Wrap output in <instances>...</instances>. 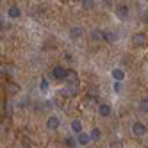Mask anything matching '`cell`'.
Instances as JSON below:
<instances>
[{
	"label": "cell",
	"mask_w": 148,
	"mask_h": 148,
	"mask_svg": "<svg viewBox=\"0 0 148 148\" xmlns=\"http://www.w3.org/2000/svg\"><path fill=\"white\" fill-rule=\"evenodd\" d=\"M64 143H66V146L68 148H77V137L75 136H66V139H64Z\"/></svg>",
	"instance_id": "obj_13"
},
{
	"label": "cell",
	"mask_w": 148,
	"mask_h": 148,
	"mask_svg": "<svg viewBox=\"0 0 148 148\" xmlns=\"http://www.w3.org/2000/svg\"><path fill=\"white\" fill-rule=\"evenodd\" d=\"M139 111H141L143 114H148V98H143V100L139 102Z\"/></svg>",
	"instance_id": "obj_16"
},
{
	"label": "cell",
	"mask_w": 148,
	"mask_h": 148,
	"mask_svg": "<svg viewBox=\"0 0 148 148\" xmlns=\"http://www.w3.org/2000/svg\"><path fill=\"white\" fill-rule=\"evenodd\" d=\"M132 45L134 47H145L146 45V34L145 32H136L132 36Z\"/></svg>",
	"instance_id": "obj_5"
},
{
	"label": "cell",
	"mask_w": 148,
	"mask_h": 148,
	"mask_svg": "<svg viewBox=\"0 0 148 148\" xmlns=\"http://www.w3.org/2000/svg\"><path fill=\"white\" fill-rule=\"evenodd\" d=\"M82 7H84V9H91V7H95V2H93V0H88V2H82Z\"/></svg>",
	"instance_id": "obj_18"
},
{
	"label": "cell",
	"mask_w": 148,
	"mask_h": 148,
	"mask_svg": "<svg viewBox=\"0 0 148 148\" xmlns=\"http://www.w3.org/2000/svg\"><path fill=\"white\" fill-rule=\"evenodd\" d=\"M146 59H148V56H146Z\"/></svg>",
	"instance_id": "obj_25"
},
{
	"label": "cell",
	"mask_w": 148,
	"mask_h": 148,
	"mask_svg": "<svg viewBox=\"0 0 148 148\" xmlns=\"http://www.w3.org/2000/svg\"><path fill=\"white\" fill-rule=\"evenodd\" d=\"M112 88H114L116 93H120V91H121V82H114V86H112Z\"/></svg>",
	"instance_id": "obj_19"
},
{
	"label": "cell",
	"mask_w": 148,
	"mask_h": 148,
	"mask_svg": "<svg viewBox=\"0 0 148 148\" xmlns=\"http://www.w3.org/2000/svg\"><path fill=\"white\" fill-rule=\"evenodd\" d=\"M111 75H112V80H114V82H123V80H125V70L114 68V70L111 71Z\"/></svg>",
	"instance_id": "obj_9"
},
{
	"label": "cell",
	"mask_w": 148,
	"mask_h": 148,
	"mask_svg": "<svg viewBox=\"0 0 148 148\" xmlns=\"http://www.w3.org/2000/svg\"><path fill=\"white\" fill-rule=\"evenodd\" d=\"M109 148H116V146H109Z\"/></svg>",
	"instance_id": "obj_23"
},
{
	"label": "cell",
	"mask_w": 148,
	"mask_h": 148,
	"mask_svg": "<svg viewBox=\"0 0 148 148\" xmlns=\"http://www.w3.org/2000/svg\"><path fill=\"white\" fill-rule=\"evenodd\" d=\"M114 14H116V18H120V20H127L129 14H130L129 4H118V5L114 7Z\"/></svg>",
	"instance_id": "obj_1"
},
{
	"label": "cell",
	"mask_w": 148,
	"mask_h": 148,
	"mask_svg": "<svg viewBox=\"0 0 148 148\" xmlns=\"http://www.w3.org/2000/svg\"><path fill=\"white\" fill-rule=\"evenodd\" d=\"M2 73H4V70H2V68H0V77H2Z\"/></svg>",
	"instance_id": "obj_22"
},
{
	"label": "cell",
	"mask_w": 148,
	"mask_h": 148,
	"mask_svg": "<svg viewBox=\"0 0 148 148\" xmlns=\"http://www.w3.org/2000/svg\"><path fill=\"white\" fill-rule=\"evenodd\" d=\"M103 39L107 41V43H114V41L118 39V36H116L112 30H103Z\"/></svg>",
	"instance_id": "obj_12"
},
{
	"label": "cell",
	"mask_w": 148,
	"mask_h": 148,
	"mask_svg": "<svg viewBox=\"0 0 148 148\" xmlns=\"http://www.w3.org/2000/svg\"><path fill=\"white\" fill-rule=\"evenodd\" d=\"M143 22L148 25V13H143Z\"/></svg>",
	"instance_id": "obj_20"
},
{
	"label": "cell",
	"mask_w": 148,
	"mask_h": 148,
	"mask_svg": "<svg viewBox=\"0 0 148 148\" xmlns=\"http://www.w3.org/2000/svg\"><path fill=\"white\" fill-rule=\"evenodd\" d=\"M91 39H93V41H100V39H103V30H93Z\"/></svg>",
	"instance_id": "obj_17"
},
{
	"label": "cell",
	"mask_w": 148,
	"mask_h": 148,
	"mask_svg": "<svg viewBox=\"0 0 148 148\" xmlns=\"http://www.w3.org/2000/svg\"><path fill=\"white\" fill-rule=\"evenodd\" d=\"M82 34H84V29L79 27V25H73L70 29V38L71 39H79V38H82Z\"/></svg>",
	"instance_id": "obj_10"
},
{
	"label": "cell",
	"mask_w": 148,
	"mask_h": 148,
	"mask_svg": "<svg viewBox=\"0 0 148 148\" xmlns=\"http://www.w3.org/2000/svg\"><path fill=\"white\" fill-rule=\"evenodd\" d=\"M4 22H5V20H4V16H2V14H0V27H2V25H4Z\"/></svg>",
	"instance_id": "obj_21"
},
{
	"label": "cell",
	"mask_w": 148,
	"mask_h": 148,
	"mask_svg": "<svg viewBox=\"0 0 148 148\" xmlns=\"http://www.w3.org/2000/svg\"><path fill=\"white\" fill-rule=\"evenodd\" d=\"M98 114H100V118H109L112 114L111 103H98Z\"/></svg>",
	"instance_id": "obj_6"
},
{
	"label": "cell",
	"mask_w": 148,
	"mask_h": 148,
	"mask_svg": "<svg viewBox=\"0 0 148 148\" xmlns=\"http://www.w3.org/2000/svg\"><path fill=\"white\" fill-rule=\"evenodd\" d=\"M146 129H148V125H146Z\"/></svg>",
	"instance_id": "obj_24"
},
{
	"label": "cell",
	"mask_w": 148,
	"mask_h": 148,
	"mask_svg": "<svg viewBox=\"0 0 148 148\" xmlns=\"http://www.w3.org/2000/svg\"><path fill=\"white\" fill-rule=\"evenodd\" d=\"M89 141H91V137H89V132H80V134L77 136V143H79L80 146H86Z\"/></svg>",
	"instance_id": "obj_11"
},
{
	"label": "cell",
	"mask_w": 148,
	"mask_h": 148,
	"mask_svg": "<svg viewBox=\"0 0 148 148\" xmlns=\"http://www.w3.org/2000/svg\"><path fill=\"white\" fill-rule=\"evenodd\" d=\"M89 137H91V141H100V137H102L100 129H93V130L89 132Z\"/></svg>",
	"instance_id": "obj_15"
},
{
	"label": "cell",
	"mask_w": 148,
	"mask_h": 148,
	"mask_svg": "<svg viewBox=\"0 0 148 148\" xmlns=\"http://www.w3.org/2000/svg\"><path fill=\"white\" fill-rule=\"evenodd\" d=\"M52 75H54V79L57 82H64L66 80V75H68V70L64 66L57 64V66H54V70H52Z\"/></svg>",
	"instance_id": "obj_2"
},
{
	"label": "cell",
	"mask_w": 148,
	"mask_h": 148,
	"mask_svg": "<svg viewBox=\"0 0 148 148\" xmlns=\"http://www.w3.org/2000/svg\"><path fill=\"white\" fill-rule=\"evenodd\" d=\"M146 132H148V129L143 121H134L132 123V134L136 137H143V136H146Z\"/></svg>",
	"instance_id": "obj_3"
},
{
	"label": "cell",
	"mask_w": 148,
	"mask_h": 148,
	"mask_svg": "<svg viewBox=\"0 0 148 148\" xmlns=\"http://www.w3.org/2000/svg\"><path fill=\"white\" fill-rule=\"evenodd\" d=\"M0 4H2V2H0Z\"/></svg>",
	"instance_id": "obj_26"
},
{
	"label": "cell",
	"mask_w": 148,
	"mask_h": 148,
	"mask_svg": "<svg viewBox=\"0 0 148 148\" xmlns=\"http://www.w3.org/2000/svg\"><path fill=\"white\" fill-rule=\"evenodd\" d=\"M20 16H22V9H20V5H11V7H9L7 9V18L9 20H18Z\"/></svg>",
	"instance_id": "obj_7"
},
{
	"label": "cell",
	"mask_w": 148,
	"mask_h": 148,
	"mask_svg": "<svg viewBox=\"0 0 148 148\" xmlns=\"http://www.w3.org/2000/svg\"><path fill=\"white\" fill-rule=\"evenodd\" d=\"M48 88H50L48 79H47V77H41V79H39V89L45 93V91H48Z\"/></svg>",
	"instance_id": "obj_14"
},
{
	"label": "cell",
	"mask_w": 148,
	"mask_h": 148,
	"mask_svg": "<svg viewBox=\"0 0 148 148\" xmlns=\"http://www.w3.org/2000/svg\"><path fill=\"white\" fill-rule=\"evenodd\" d=\"M47 127L50 130H57L59 127H61V118L57 114H52V116H48L47 118Z\"/></svg>",
	"instance_id": "obj_4"
},
{
	"label": "cell",
	"mask_w": 148,
	"mask_h": 148,
	"mask_svg": "<svg viewBox=\"0 0 148 148\" xmlns=\"http://www.w3.org/2000/svg\"><path fill=\"white\" fill-rule=\"evenodd\" d=\"M71 132L75 134V136H79L80 132H84V125H82V121L79 120V118H75V120H71Z\"/></svg>",
	"instance_id": "obj_8"
}]
</instances>
